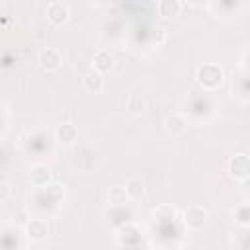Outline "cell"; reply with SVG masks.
Returning <instances> with one entry per match:
<instances>
[{"instance_id":"obj_1","label":"cell","mask_w":250,"mask_h":250,"mask_svg":"<svg viewBox=\"0 0 250 250\" xmlns=\"http://www.w3.org/2000/svg\"><path fill=\"white\" fill-rule=\"evenodd\" d=\"M195 80H197V84H199L203 90L213 92V90H217V88L223 84V80H225V70H223V66H219V64H215V62H203V64L197 66V70H195Z\"/></svg>"},{"instance_id":"obj_2","label":"cell","mask_w":250,"mask_h":250,"mask_svg":"<svg viewBox=\"0 0 250 250\" xmlns=\"http://www.w3.org/2000/svg\"><path fill=\"white\" fill-rule=\"evenodd\" d=\"M227 174L234 180V182H246L250 176V158L248 154H234L230 156V160L227 162Z\"/></svg>"},{"instance_id":"obj_3","label":"cell","mask_w":250,"mask_h":250,"mask_svg":"<svg viewBox=\"0 0 250 250\" xmlns=\"http://www.w3.org/2000/svg\"><path fill=\"white\" fill-rule=\"evenodd\" d=\"M182 219H184V225L189 229V230H199L207 225L209 221V213L201 207V205H189L184 209L182 213Z\"/></svg>"},{"instance_id":"obj_4","label":"cell","mask_w":250,"mask_h":250,"mask_svg":"<svg viewBox=\"0 0 250 250\" xmlns=\"http://www.w3.org/2000/svg\"><path fill=\"white\" fill-rule=\"evenodd\" d=\"M37 64H39L45 72H57V70H61V66H62V55H61V51L55 49V47H45V49H41L39 55H37Z\"/></svg>"},{"instance_id":"obj_5","label":"cell","mask_w":250,"mask_h":250,"mask_svg":"<svg viewBox=\"0 0 250 250\" xmlns=\"http://www.w3.org/2000/svg\"><path fill=\"white\" fill-rule=\"evenodd\" d=\"M68 18H70V10H68V6L64 2L53 0V2L47 4V20H49L51 25L61 27V25H64L68 21Z\"/></svg>"},{"instance_id":"obj_6","label":"cell","mask_w":250,"mask_h":250,"mask_svg":"<svg viewBox=\"0 0 250 250\" xmlns=\"http://www.w3.org/2000/svg\"><path fill=\"white\" fill-rule=\"evenodd\" d=\"M113 68H115V57H113L111 51L100 49V51L94 53V57H92V70L104 74V72H111Z\"/></svg>"},{"instance_id":"obj_7","label":"cell","mask_w":250,"mask_h":250,"mask_svg":"<svg viewBox=\"0 0 250 250\" xmlns=\"http://www.w3.org/2000/svg\"><path fill=\"white\" fill-rule=\"evenodd\" d=\"M25 234L31 242H43L49 236V223L45 219H31L25 225Z\"/></svg>"},{"instance_id":"obj_8","label":"cell","mask_w":250,"mask_h":250,"mask_svg":"<svg viewBox=\"0 0 250 250\" xmlns=\"http://www.w3.org/2000/svg\"><path fill=\"white\" fill-rule=\"evenodd\" d=\"M29 182H31L35 188H47V186L53 182V172H51L49 166H45V164H35V166L29 170Z\"/></svg>"},{"instance_id":"obj_9","label":"cell","mask_w":250,"mask_h":250,"mask_svg":"<svg viewBox=\"0 0 250 250\" xmlns=\"http://www.w3.org/2000/svg\"><path fill=\"white\" fill-rule=\"evenodd\" d=\"M164 129H166V133L172 135V137L184 135L186 129H188V119H186L184 115H180V113H170V115H166V119H164Z\"/></svg>"},{"instance_id":"obj_10","label":"cell","mask_w":250,"mask_h":250,"mask_svg":"<svg viewBox=\"0 0 250 250\" xmlns=\"http://www.w3.org/2000/svg\"><path fill=\"white\" fill-rule=\"evenodd\" d=\"M82 86L90 94H100L104 90V74H100L96 70H88L82 76Z\"/></svg>"},{"instance_id":"obj_11","label":"cell","mask_w":250,"mask_h":250,"mask_svg":"<svg viewBox=\"0 0 250 250\" xmlns=\"http://www.w3.org/2000/svg\"><path fill=\"white\" fill-rule=\"evenodd\" d=\"M55 137H57V141L62 143V145H72V143L78 139V129H76V125H72V123H61V125H57V129H55Z\"/></svg>"},{"instance_id":"obj_12","label":"cell","mask_w":250,"mask_h":250,"mask_svg":"<svg viewBox=\"0 0 250 250\" xmlns=\"http://www.w3.org/2000/svg\"><path fill=\"white\" fill-rule=\"evenodd\" d=\"M156 8H158V14H160L162 18L172 20V18L180 16V12H182L184 4H182L180 0H160V2L156 4Z\"/></svg>"},{"instance_id":"obj_13","label":"cell","mask_w":250,"mask_h":250,"mask_svg":"<svg viewBox=\"0 0 250 250\" xmlns=\"http://www.w3.org/2000/svg\"><path fill=\"white\" fill-rule=\"evenodd\" d=\"M125 193H127V199H133V201H139L145 197L146 193V188H145V182H141L139 178H129L125 182Z\"/></svg>"},{"instance_id":"obj_14","label":"cell","mask_w":250,"mask_h":250,"mask_svg":"<svg viewBox=\"0 0 250 250\" xmlns=\"http://www.w3.org/2000/svg\"><path fill=\"white\" fill-rule=\"evenodd\" d=\"M232 221L240 227V229H246L248 223H250V207L248 203H240L232 209Z\"/></svg>"},{"instance_id":"obj_15","label":"cell","mask_w":250,"mask_h":250,"mask_svg":"<svg viewBox=\"0 0 250 250\" xmlns=\"http://www.w3.org/2000/svg\"><path fill=\"white\" fill-rule=\"evenodd\" d=\"M145 109H146V100L141 94H131L127 98V111L129 113L141 115V113H145Z\"/></svg>"},{"instance_id":"obj_16","label":"cell","mask_w":250,"mask_h":250,"mask_svg":"<svg viewBox=\"0 0 250 250\" xmlns=\"http://www.w3.org/2000/svg\"><path fill=\"white\" fill-rule=\"evenodd\" d=\"M107 201L111 205H125L129 199H127V193H125V188L123 186H111L107 189Z\"/></svg>"},{"instance_id":"obj_17","label":"cell","mask_w":250,"mask_h":250,"mask_svg":"<svg viewBox=\"0 0 250 250\" xmlns=\"http://www.w3.org/2000/svg\"><path fill=\"white\" fill-rule=\"evenodd\" d=\"M10 195H12V186H10L8 182L0 180V203L8 201V199H10Z\"/></svg>"}]
</instances>
